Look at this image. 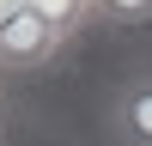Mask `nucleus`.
Instances as JSON below:
<instances>
[{
    "mask_svg": "<svg viewBox=\"0 0 152 146\" xmlns=\"http://www.w3.org/2000/svg\"><path fill=\"white\" fill-rule=\"evenodd\" d=\"M18 12H24V0H0V24H6V18H18Z\"/></svg>",
    "mask_w": 152,
    "mask_h": 146,
    "instance_id": "39448f33",
    "label": "nucleus"
},
{
    "mask_svg": "<svg viewBox=\"0 0 152 146\" xmlns=\"http://www.w3.org/2000/svg\"><path fill=\"white\" fill-rule=\"evenodd\" d=\"M91 12L104 24H146L152 18V0H91Z\"/></svg>",
    "mask_w": 152,
    "mask_h": 146,
    "instance_id": "20e7f679",
    "label": "nucleus"
},
{
    "mask_svg": "<svg viewBox=\"0 0 152 146\" xmlns=\"http://www.w3.org/2000/svg\"><path fill=\"white\" fill-rule=\"evenodd\" d=\"M24 6H31L43 24H55L61 36L85 31V18H97V12H91V0H24Z\"/></svg>",
    "mask_w": 152,
    "mask_h": 146,
    "instance_id": "7ed1b4c3",
    "label": "nucleus"
},
{
    "mask_svg": "<svg viewBox=\"0 0 152 146\" xmlns=\"http://www.w3.org/2000/svg\"><path fill=\"white\" fill-rule=\"evenodd\" d=\"M110 128H116L128 146H152V73L116 91V104H110Z\"/></svg>",
    "mask_w": 152,
    "mask_h": 146,
    "instance_id": "f03ea898",
    "label": "nucleus"
},
{
    "mask_svg": "<svg viewBox=\"0 0 152 146\" xmlns=\"http://www.w3.org/2000/svg\"><path fill=\"white\" fill-rule=\"evenodd\" d=\"M61 43H67V36L24 6L18 18L0 24V67H6V73H37V67H49V61L61 55Z\"/></svg>",
    "mask_w": 152,
    "mask_h": 146,
    "instance_id": "f257e3e1",
    "label": "nucleus"
},
{
    "mask_svg": "<svg viewBox=\"0 0 152 146\" xmlns=\"http://www.w3.org/2000/svg\"><path fill=\"white\" fill-rule=\"evenodd\" d=\"M0 134H6V110H0Z\"/></svg>",
    "mask_w": 152,
    "mask_h": 146,
    "instance_id": "423d86ee",
    "label": "nucleus"
}]
</instances>
